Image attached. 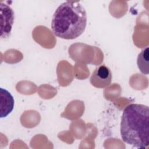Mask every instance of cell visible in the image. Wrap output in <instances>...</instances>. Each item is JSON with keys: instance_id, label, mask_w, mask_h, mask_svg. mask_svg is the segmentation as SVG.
Here are the masks:
<instances>
[{"instance_id": "1", "label": "cell", "mask_w": 149, "mask_h": 149, "mask_svg": "<svg viewBox=\"0 0 149 149\" xmlns=\"http://www.w3.org/2000/svg\"><path fill=\"white\" fill-rule=\"evenodd\" d=\"M148 118L147 105L131 104L125 107L120 127L123 141L138 148L147 147L149 144Z\"/></svg>"}, {"instance_id": "5", "label": "cell", "mask_w": 149, "mask_h": 149, "mask_svg": "<svg viewBox=\"0 0 149 149\" xmlns=\"http://www.w3.org/2000/svg\"><path fill=\"white\" fill-rule=\"evenodd\" d=\"M1 104H0V117L1 118L6 117L13 111L15 105L13 97L10 93L1 87Z\"/></svg>"}, {"instance_id": "6", "label": "cell", "mask_w": 149, "mask_h": 149, "mask_svg": "<svg viewBox=\"0 0 149 149\" xmlns=\"http://www.w3.org/2000/svg\"><path fill=\"white\" fill-rule=\"evenodd\" d=\"M148 58H149V48L147 47L143 49L139 54L137 57V66L140 72L144 74H148Z\"/></svg>"}, {"instance_id": "4", "label": "cell", "mask_w": 149, "mask_h": 149, "mask_svg": "<svg viewBox=\"0 0 149 149\" xmlns=\"http://www.w3.org/2000/svg\"><path fill=\"white\" fill-rule=\"evenodd\" d=\"M15 15L13 9L7 4L1 3V37H8L14 23Z\"/></svg>"}, {"instance_id": "3", "label": "cell", "mask_w": 149, "mask_h": 149, "mask_svg": "<svg viewBox=\"0 0 149 149\" xmlns=\"http://www.w3.org/2000/svg\"><path fill=\"white\" fill-rule=\"evenodd\" d=\"M112 73L109 68L104 65L97 67L90 77V83L98 88H103L110 85Z\"/></svg>"}, {"instance_id": "2", "label": "cell", "mask_w": 149, "mask_h": 149, "mask_svg": "<svg viewBox=\"0 0 149 149\" xmlns=\"http://www.w3.org/2000/svg\"><path fill=\"white\" fill-rule=\"evenodd\" d=\"M87 13L80 2L66 1L55 10L51 22L54 34L63 39L73 40L84 33Z\"/></svg>"}]
</instances>
